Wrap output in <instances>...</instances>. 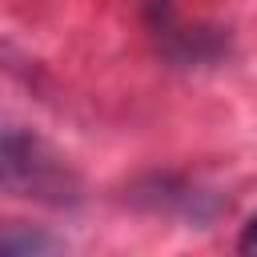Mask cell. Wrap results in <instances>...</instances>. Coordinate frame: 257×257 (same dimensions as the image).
<instances>
[{
	"mask_svg": "<svg viewBox=\"0 0 257 257\" xmlns=\"http://www.w3.org/2000/svg\"><path fill=\"white\" fill-rule=\"evenodd\" d=\"M237 249H241V253H253V257H257V213L249 217V225H245V233H241Z\"/></svg>",
	"mask_w": 257,
	"mask_h": 257,
	"instance_id": "1",
	"label": "cell"
},
{
	"mask_svg": "<svg viewBox=\"0 0 257 257\" xmlns=\"http://www.w3.org/2000/svg\"><path fill=\"white\" fill-rule=\"evenodd\" d=\"M169 4H173V0H145V8H149V16H153V20H165Z\"/></svg>",
	"mask_w": 257,
	"mask_h": 257,
	"instance_id": "2",
	"label": "cell"
}]
</instances>
